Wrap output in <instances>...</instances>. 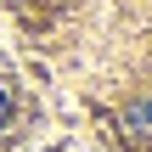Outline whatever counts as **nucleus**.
Wrapping results in <instances>:
<instances>
[{"label":"nucleus","instance_id":"nucleus-1","mask_svg":"<svg viewBox=\"0 0 152 152\" xmlns=\"http://www.w3.org/2000/svg\"><path fill=\"white\" fill-rule=\"evenodd\" d=\"M124 124L141 135V141H152V96L147 102H130V113H124Z\"/></svg>","mask_w":152,"mask_h":152},{"label":"nucleus","instance_id":"nucleus-2","mask_svg":"<svg viewBox=\"0 0 152 152\" xmlns=\"http://www.w3.org/2000/svg\"><path fill=\"white\" fill-rule=\"evenodd\" d=\"M6 118H11V96L0 90V124H6Z\"/></svg>","mask_w":152,"mask_h":152}]
</instances>
